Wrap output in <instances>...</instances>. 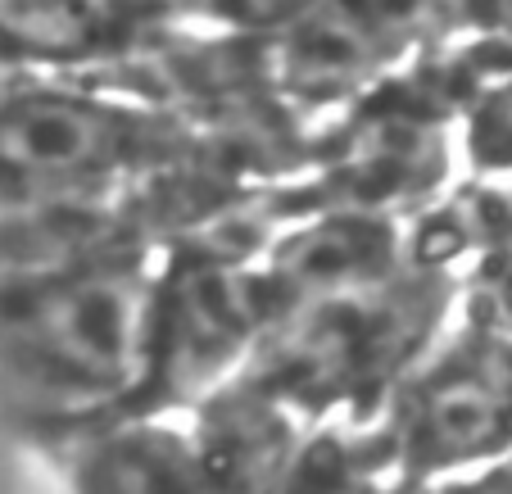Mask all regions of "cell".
Here are the masks:
<instances>
[{"mask_svg": "<svg viewBox=\"0 0 512 494\" xmlns=\"http://www.w3.org/2000/svg\"><path fill=\"white\" fill-rule=\"evenodd\" d=\"M177 245L141 227L0 250V417L19 436L55 449L150 404Z\"/></svg>", "mask_w": 512, "mask_h": 494, "instance_id": "1", "label": "cell"}, {"mask_svg": "<svg viewBox=\"0 0 512 494\" xmlns=\"http://www.w3.org/2000/svg\"><path fill=\"white\" fill-rule=\"evenodd\" d=\"M309 431L290 408L223 386L78 431L50 454L73 494H272Z\"/></svg>", "mask_w": 512, "mask_h": 494, "instance_id": "2", "label": "cell"}, {"mask_svg": "<svg viewBox=\"0 0 512 494\" xmlns=\"http://www.w3.org/2000/svg\"><path fill=\"white\" fill-rule=\"evenodd\" d=\"M386 440L404 485L472 472L512 454V381L485 354L481 336L440 359L431 345L399 377L386 399Z\"/></svg>", "mask_w": 512, "mask_h": 494, "instance_id": "3", "label": "cell"}, {"mask_svg": "<svg viewBox=\"0 0 512 494\" xmlns=\"http://www.w3.org/2000/svg\"><path fill=\"white\" fill-rule=\"evenodd\" d=\"M467 150L485 168H512V82L481 100L467 118Z\"/></svg>", "mask_w": 512, "mask_h": 494, "instance_id": "4", "label": "cell"}, {"mask_svg": "<svg viewBox=\"0 0 512 494\" xmlns=\"http://www.w3.org/2000/svg\"><path fill=\"white\" fill-rule=\"evenodd\" d=\"M209 10L227 19H281V14H300L304 0H209Z\"/></svg>", "mask_w": 512, "mask_h": 494, "instance_id": "5", "label": "cell"}, {"mask_svg": "<svg viewBox=\"0 0 512 494\" xmlns=\"http://www.w3.org/2000/svg\"><path fill=\"white\" fill-rule=\"evenodd\" d=\"M14 82H19V78H14V68H10V55L0 50V96H5V91H10Z\"/></svg>", "mask_w": 512, "mask_h": 494, "instance_id": "6", "label": "cell"}]
</instances>
